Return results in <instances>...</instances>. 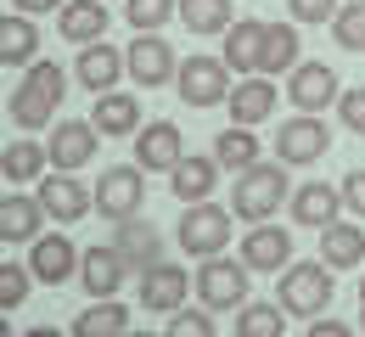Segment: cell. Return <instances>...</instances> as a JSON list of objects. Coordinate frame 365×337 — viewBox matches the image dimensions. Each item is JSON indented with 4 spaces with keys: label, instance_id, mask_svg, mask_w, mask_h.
<instances>
[{
    "label": "cell",
    "instance_id": "obj_43",
    "mask_svg": "<svg viewBox=\"0 0 365 337\" xmlns=\"http://www.w3.org/2000/svg\"><path fill=\"white\" fill-rule=\"evenodd\" d=\"M17 11H29V17H40V11H62L68 0H11Z\"/></svg>",
    "mask_w": 365,
    "mask_h": 337
},
{
    "label": "cell",
    "instance_id": "obj_3",
    "mask_svg": "<svg viewBox=\"0 0 365 337\" xmlns=\"http://www.w3.org/2000/svg\"><path fill=\"white\" fill-rule=\"evenodd\" d=\"M331 276H337V270H331L326 259H298V264L281 270V281H275V304H281L287 315H298V321H315V315L331 309V292H337Z\"/></svg>",
    "mask_w": 365,
    "mask_h": 337
},
{
    "label": "cell",
    "instance_id": "obj_47",
    "mask_svg": "<svg viewBox=\"0 0 365 337\" xmlns=\"http://www.w3.org/2000/svg\"><path fill=\"white\" fill-rule=\"evenodd\" d=\"M360 326H365V304H360Z\"/></svg>",
    "mask_w": 365,
    "mask_h": 337
},
{
    "label": "cell",
    "instance_id": "obj_16",
    "mask_svg": "<svg viewBox=\"0 0 365 337\" xmlns=\"http://www.w3.org/2000/svg\"><path fill=\"white\" fill-rule=\"evenodd\" d=\"M29 270L46 287L79 281V247H73V237H34L29 242Z\"/></svg>",
    "mask_w": 365,
    "mask_h": 337
},
{
    "label": "cell",
    "instance_id": "obj_35",
    "mask_svg": "<svg viewBox=\"0 0 365 337\" xmlns=\"http://www.w3.org/2000/svg\"><path fill=\"white\" fill-rule=\"evenodd\" d=\"M124 17L135 34H163V23L180 17V0H124Z\"/></svg>",
    "mask_w": 365,
    "mask_h": 337
},
{
    "label": "cell",
    "instance_id": "obj_9",
    "mask_svg": "<svg viewBox=\"0 0 365 337\" xmlns=\"http://www.w3.org/2000/svg\"><path fill=\"white\" fill-rule=\"evenodd\" d=\"M124 62H130V79H135L140 90H158V85H169L180 73V56H175V46L163 34H135L124 46Z\"/></svg>",
    "mask_w": 365,
    "mask_h": 337
},
{
    "label": "cell",
    "instance_id": "obj_7",
    "mask_svg": "<svg viewBox=\"0 0 365 337\" xmlns=\"http://www.w3.org/2000/svg\"><path fill=\"white\" fill-rule=\"evenodd\" d=\"M331 152V124L320 113H292L287 124H275V157L287 169H304V163H320Z\"/></svg>",
    "mask_w": 365,
    "mask_h": 337
},
{
    "label": "cell",
    "instance_id": "obj_45",
    "mask_svg": "<svg viewBox=\"0 0 365 337\" xmlns=\"http://www.w3.org/2000/svg\"><path fill=\"white\" fill-rule=\"evenodd\" d=\"M0 337H11V326H6V309H0Z\"/></svg>",
    "mask_w": 365,
    "mask_h": 337
},
{
    "label": "cell",
    "instance_id": "obj_40",
    "mask_svg": "<svg viewBox=\"0 0 365 337\" xmlns=\"http://www.w3.org/2000/svg\"><path fill=\"white\" fill-rule=\"evenodd\" d=\"M337 6H343V0H287L292 23H331V17H337Z\"/></svg>",
    "mask_w": 365,
    "mask_h": 337
},
{
    "label": "cell",
    "instance_id": "obj_36",
    "mask_svg": "<svg viewBox=\"0 0 365 337\" xmlns=\"http://www.w3.org/2000/svg\"><path fill=\"white\" fill-rule=\"evenodd\" d=\"M331 40H337L343 51H360V56H365V0L337 6V17H331Z\"/></svg>",
    "mask_w": 365,
    "mask_h": 337
},
{
    "label": "cell",
    "instance_id": "obj_28",
    "mask_svg": "<svg viewBox=\"0 0 365 337\" xmlns=\"http://www.w3.org/2000/svg\"><path fill=\"white\" fill-rule=\"evenodd\" d=\"M214 157H220V169H230V175H247L253 163H264V146H259V135L247 124H230V130L214 135Z\"/></svg>",
    "mask_w": 365,
    "mask_h": 337
},
{
    "label": "cell",
    "instance_id": "obj_41",
    "mask_svg": "<svg viewBox=\"0 0 365 337\" xmlns=\"http://www.w3.org/2000/svg\"><path fill=\"white\" fill-rule=\"evenodd\" d=\"M343 208H349L354 219H365V169H349V175H343Z\"/></svg>",
    "mask_w": 365,
    "mask_h": 337
},
{
    "label": "cell",
    "instance_id": "obj_5",
    "mask_svg": "<svg viewBox=\"0 0 365 337\" xmlns=\"http://www.w3.org/2000/svg\"><path fill=\"white\" fill-rule=\"evenodd\" d=\"M247 276H253V270L242 264V253H236V259H225V253L202 259L197 276H191L197 304H202V309H242V304H247V287H253Z\"/></svg>",
    "mask_w": 365,
    "mask_h": 337
},
{
    "label": "cell",
    "instance_id": "obj_29",
    "mask_svg": "<svg viewBox=\"0 0 365 337\" xmlns=\"http://www.w3.org/2000/svg\"><path fill=\"white\" fill-rule=\"evenodd\" d=\"M130 332V309L118 298H91L73 315V337H124Z\"/></svg>",
    "mask_w": 365,
    "mask_h": 337
},
{
    "label": "cell",
    "instance_id": "obj_31",
    "mask_svg": "<svg viewBox=\"0 0 365 337\" xmlns=\"http://www.w3.org/2000/svg\"><path fill=\"white\" fill-rule=\"evenodd\" d=\"M91 124L101 130V135H135L140 130V101L124 96V90H107V96H96Z\"/></svg>",
    "mask_w": 365,
    "mask_h": 337
},
{
    "label": "cell",
    "instance_id": "obj_32",
    "mask_svg": "<svg viewBox=\"0 0 365 337\" xmlns=\"http://www.w3.org/2000/svg\"><path fill=\"white\" fill-rule=\"evenodd\" d=\"M298 23H264V62H259V73H292L298 68Z\"/></svg>",
    "mask_w": 365,
    "mask_h": 337
},
{
    "label": "cell",
    "instance_id": "obj_27",
    "mask_svg": "<svg viewBox=\"0 0 365 337\" xmlns=\"http://www.w3.org/2000/svg\"><path fill=\"white\" fill-rule=\"evenodd\" d=\"M320 259L331 264V270H354L365 264V231L354 219H331L326 231H320Z\"/></svg>",
    "mask_w": 365,
    "mask_h": 337
},
{
    "label": "cell",
    "instance_id": "obj_14",
    "mask_svg": "<svg viewBox=\"0 0 365 337\" xmlns=\"http://www.w3.org/2000/svg\"><path fill=\"white\" fill-rule=\"evenodd\" d=\"M96 130L91 118H62V124H51V169H68V175H79L85 163L96 157Z\"/></svg>",
    "mask_w": 365,
    "mask_h": 337
},
{
    "label": "cell",
    "instance_id": "obj_48",
    "mask_svg": "<svg viewBox=\"0 0 365 337\" xmlns=\"http://www.w3.org/2000/svg\"><path fill=\"white\" fill-rule=\"evenodd\" d=\"M360 304H365V281H360Z\"/></svg>",
    "mask_w": 365,
    "mask_h": 337
},
{
    "label": "cell",
    "instance_id": "obj_22",
    "mask_svg": "<svg viewBox=\"0 0 365 337\" xmlns=\"http://www.w3.org/2000/svg\"><path fill=\"white\" fill-rule=\"evenodd\" d=\"M107 23H113L107 0H68V6L56 11V34H62L68 46H96V40H107Z\"/></svg>",
    "mask_w": 365,
    "mask_h": 337
},
{
    "label": "cell",
    "instance_id": "obj_46",
    "mask_svg": "<svg viewBox=\"0 0 365 337\" xmlns=\"http://www.w3.org/2000/svg\"><path fill=\"white\" fill-rule=\"evenodd\" d=\"M124 337H163V332H124Z\"/></svg>",
    "mask_w": 365,
    "mask_h": 337
},
{
    "label": "cell",
    "instance_id": "obj_21",
    "mask_svg": "<svg viewBox=\"0 0 365 337\" xmlns=\"http://www.w3.org/2000/svg\"><path fill=\"white\" fill-rule=\"evenodd\" d=\"M230 124H247V130H259L264 118H275V79L270 73H247L242 85H230Z\"/></svg>",
    "mask_w": 365,
    "mask_h": 337
},
{
    "label": "cell",
    "instance_id": "obj_11",
    "mask_svg": "<svg viewBox=\"0 0 365 337\" xmlns=\"http://www.w3.org/2000/svg\"><path fill=\"white\" fill-rule=\"evenodd\" d=\"M40 208H46V219L56 225H73V219H85L96 208V192L79 180V175H68V169H51V180H40Z\"/></svg>",
    "mask_w": 365,
    "mask_h": 337
},
{
    "label": "cell",
    "instance_id": "obj_38",
    "mask_svg": "<svg viewBox=\"0 0 365 337\" xmlns=\"http://www.w3.org/2000/svg\"><path fill=\"white\" fill-rule=\"evenodd\" d=\"M34 292V270L29 264H0V309H17Z\"/></svg>",
    "mask_w": 365,
    "mask_h": 337
},
{
    "label": "cell",
    "instance_id": "obj_19",
    "mask_svg": "<svg viewBox=\"0 0 365 337\" xmlns=\"http://www.w3.org/2000/svg\"><path fill=\"white\" fill-rule=\"evenodd\" d=\"M185 270L180 264H152V270H140V281H135V292H140V309H152V315H175L185 304Z\"/></svg>",
    "mask_w": 365,
    "mask_h": 337
},
{
    "label": "cell",
    "instance_id": "obj_20",
    "mask_svg": "<svg viewBox=\"0 0 365 337\" xmlns=\"http://www.w3.org/2000/svg\"><path fill=\"white\" fill-rule=\"evenodd\" d=\"M113 247L124 253V264L130 270H152V264H163V231L146 219V214H135V219H124L118 231H113Z\"/></svg>",
    "mask_w": 365,
    "mask_h": 337
},
{
    "label": "cell",
    "instance_id": "obj_6",
    "mask_svg": "<svg viewBox=\"0 0 365 337\" xmlns=\"http://www.w3.org/2000/svg\"><path fill=\"white\" fill-rule=\"evenodd\" d=\"M91 192H96V214L113 219V225H124V219H135L140 202H146V169L140 163H113V169L96 175Z\"/></svg>",
    "mask_w": 365,
    "mask_h": 337
},
{
    "label": "cell",
    "instance_id": "obj_39",
    "mask_svg": "<svg viewBox=\"0 0 365 337\" xmlns=\"http://www.w3.org/2000/svg\"><path fill=\"white\" fill-rule=\"evenodd\" d=\"M337 118H343V130L365 135V85H354V90H343V96H337Z\"/></svg>",
    "mask_w": 365,
    "mask_h": 337
},
{
    "label": "cell",
    "instance_id": "obj_25",
    "mask_svg": "<svg viewBox=\"0 0 365 337\" xmlns=\"http://www.w3.org/2000/svg\"><path fill=\"white\" fill-rule=\"evenodd\" d=\"M225 62H230V73H259V62H264V23L259 17H236L225 28Z\"/></svg>",
    "mask_w": 365,
    "mask_h": 337
},
{
    "label": "cell",
    "instance_id": "obj_37",
    "mask_svg": "<svg viewBox=\"0 0 365 337\" xmlns=\"http://www.w3.org/2000/svg\"><path fill=\"white\" fill-rule=\"evenodd\" d=\"M163 337H220V326H214V309H202V304H197V309H175V315H169V332Z\"/></svg>",
    "mask_w": 365,
    "mask_h": 337
},
{
    "label": "cell",
    "instance_id": "obj_44",
    "mask_svg": "<svg viewBox=\"0 0 365 337\" xmlns=\"http://www.w3.org/2000/svg\"><path fill=\"white\" fill-rule=\"evenodd\" d=\"M23 337H73V332H56V326H29Z\"/></svg>",
    "mask_w": 365,
    "mask_h": 337
},
{
    "label": "cell",
    "instance_id": "obj_26",
    "mask_svg": "<svg viewBox=\"0 0 365 337\" xmlns=\"http://www.w3.org/2000/svg\"><path fill=\"white\" fill-rule=\"evenodd\" d=\"M40 225H46L40 197H29V192H6L0 197V242H34Z\"/></svg>",
    "mask_w": 365,
    "mask_h": 337
},
{
    "label": "cell",
    "instance_id": "obj_12",
    "mask_svg": "<svg viewBox=\"0 0 365 337\" xmlns=\"http://www.w3.org/2000/svg\"><path fill=\"white\" fill-rule=\"evenodd\" d=\"M180 157H185L180 124H169V118H152V124H140V130H135V163L146 169V175H169Z\"/></svg>",
    "mask_w": 365,
    "mask_h": 337
},
{
    "label": "cell",
    "instance_id": "obj_10",
    "mask_svg": "<svg viewBox=\"0 0 365 337\" xmlns=\"http://www.w3.org/2000/svg\"><path fill=\"white\" fill-rule=\"evenodd\" d=\"M337 96H343V85H337L331 62H298L287 73V101L298 113H326V107H337Z\"/></svg>",
    "mask_w": 365,
    "mask_h": 337
},
{
    "label": "cell",
    "instance_id": "obj_13",
    "mask_svg": "<svg viewBox=\"0 0 365 337\" xmlns=\"http://www.w3.org/2000/svg\"><path fill=\"white\" fill-rule=\"evenodd\" d=\"M130 73V62H124V51L107 46V40H96V46H79L73 56V79L91 90V96H107V90H118V79Z\"/></svg>",
    "mask_w": 365,
    "mask_h": 337
},
{
    "label": "cell",
    "instance_id": "obj_15",
    "mask_svg": "<svg viewBox=\"0 0 365 337\" xmlns=\"http://www.w3.org/2000/svg\"><path fill=\"white\" fill-rule=\"evenodd\" d=\"M135 270L124 264V253L107 242V247H85L79 253V287L91 292V298H118V287L130 281Z\"/></svg>",
    "mask_w": 365,
    "mask_h": 337
},
{
    "label": "cell",
    "instance_id": "obj_34",
    "mask_svg": "<svg viewBox=\"0 0 365 337\" xmlns=\"http://www.w3.org/2000/svg\"><path fill=\"white\" fill-rule=\"evenodd\" d=\"M180 23L191 34H225L230 28V0H180Z\"/></svg>",
    "mask_w": 365,
    "mask_h": 337
},
{
    "label": "cell",
    "instance_id": "obj_23",
    "mask_svg": "<svg viewBox=\"0 0 365 337\" xmlns=\"http://www.w3.org/2000/svg\"><path fill=\"white\" fill-rule=\"evenodd\" d=\"M214 186H220V157H214V152H208V157L185 152L180 163L169 169V192L180 197V208H185V202H208Z\"/></svg>",
    "mask_w": 365,
    "mask_h": 337
},
{
    "label": "cell",
    "instance_id": "obj_30",
    "mask_svg": "<svg viewBox=\"0 0 365 337\" xmlns=\"http://www.w3.org/2000/svg\"><path fill=\"white\" fill-rule=\"evenodd\" d=\"M46 163H51V152L40 141H29V135L0 152V175H6L11 186H34V180H46Z\"/></svg>",
    "mask_w": 365,
    "mask_h": 337
},
{
    "label": "cell",
    "instance_id": "obj_8",
    "mask_svg": "<svg viewBox=\"0 0 365 337\" xmlns=\"http://www.w3.org/2000/svg\"><path fill=\"white\" fill-rule=\"evenodd\" d=\"M175 85H180L185 107H225L230 101V62L225 56H185Z\"/></svg>",
    "mask_w": 365,
    "mask_h": 337
},
{
    "label": "cell",
    "instance_id": "obj_33",
    "mask_svg": "<svg viewBox=\"0 0 365 337\" xmlns=\"http://www.w3.org/2000/svg\"><path fill=\"white\" fill-rule=\"evenodd\" d=\"M230 337H287V309L281 304H242L236 309V326H230Z\"/></svg>",
    "mask_w": 365,
    "mask_h": 337
},
{
    "label": "cell",
    "instance_id": "obj_17",
    "mask_svg": "<svg viewBox=\"0 0 365 337\" xmlns=\"http://www.w3.org/2000/svg\"><path fill=\"white\" fill-rule=\"evenodd\" d=\"M242 264L253 270V276H281L287 264H292V237L281 231V225H253L247 237H242Z\"/></svg>",
    "mask_w": 365,
    "mask_h": 337
},
{
    "label": "cell",
    "instance_id": "obj_18",
    "mask_svg": "<svg viewBox=\"0 0 365 337\" xmlns=\"http://www.w3.org/2000/svg\"><path fill=\"white\" fill-rule=\"evenodd\" d=\"M292 219L304 225V231H326L331 219H343V186H326V180H304V186H292Z\"/></svg>",
    "mask_w": 365,
    "mask_h": 337
},
{
    "label": "cell",
    "instance_id": "obj_42",
    "mask_svg": "<svg viewBox=\"0 0 365 337\" xmlns=\"http://www.w3.org/2000/svg\"><path fill=\"white\" fill-rule=\"evenodd\" d=\"M304 337H360V326H349V321H337V315H315Z\"/></svg>",
    "mask_w": 365,
    "mask_h": 337
},
{
    "label": "cell",
    "instance_id": "obj_24",
    "mask_svg": "<svg viewBox=\"0 0 365 337\" xmlns=\"http://www.w3.org/2000/svg\"><path fill=\"white\" fill-rule=\"evenodd\" d=\"M40 62V28L29 11H6L0 17V68H29Z\"/></svg>",
    "mask_w": 365,
    "mask_h": 337
},
{
    "label": "cell",
    "instance_id": "obj_1",
    "mask_svg": "<svg viewBox=\"0 0 365 337\" xmlns=\"http://www.w3.org/2000/svg\"><path fill=\"white\" fill-rule=\"evenodd\" d=\"M62 96H68V73H62L51 56H40V62L23 68V79H17L11 101H6V113H11V124H17L23 135H34V130H46L51 118H56Z\"/></svg>",
    "mask_w": 365,
    "mask_h": 337
},
{
    "label": "cell",
    "instance_id": "obj_2",
    "mask_svg": "<svg viewBox=\"0 0 365 337\" xmlns=\"http://www.w3.org/2000/svg\"><path fill=\"white\" fill-rule=\"evenodd\" d=\"M292 197V180H287V163L281 157H264V163H253L247 175H236V186H230V214L236 219H247V225H264L275 219V208Z\"/></svg>",
    "mask_w": 365,
    "mask_h": 337
},
{
    "label": "cell",
    "instance_id": "obj_4",
    "mask_svg": "<svg viewBox=\"0 0 365 337\" xmlns=\"http://www.w3.org/2000/svg\"><path fill=\"white\" fill-rule=\"evenodd\" d=\"M230 208H220V202H185L180 208V231H175V242L185 247V259H214V253H225L230 247Z\"/></svg>",
    "mask_w": 365,
    "mask_h": 337
}]
</instances>
